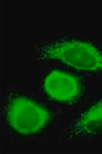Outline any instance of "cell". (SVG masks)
I'll list each match as a JSON object with an SVG mask.
<instances>
[{"label":"cell","instance_id":"1","mask_svg":"<svg viewBox=\"0 0 102 154\" xmlns=\"http://www.w3.org/2000/svg\"><path fill=\"white\" fill-rule=\"evenodd\" d=\"M7 129L18 137L31 138L45 132L53 123L54 112L46 104L26 94L12 91L3 108Z\"/></svg>","mask_w":102,"mask_h":154},{"label":"cell","instance_id":"2","mask_svg":"<svg viewBox=\"0 0 102 154\" xmlns=\"http://www.w3.org/2000/svg\"><path fill=\"white\" fill-rule=\"evenodd\" d=\"M40 61H57L82 73L102 75V50L90 40L62 37L37 45Z\"/></svg>","mask_w":102,"mask_h":154},{"label":"cell","instance_id":"3","mask_svg":"<svg viewBox=\"0 0 102 154\" xmlns=\"http://www.w3.org/2000/svg\"><path fill=\"white\" fill-rule=\"evenodd\" d=\"M85 76L80 72L68 68L56 67L45 75L41 89L47 99L63 106L77 105L86 93Z\"/></svg>","mask_w":102,"mask_h":154},{"label":"cell","instance_id":"4","mask_svg":"<svg viewBox=\"0 0 102 154\" xmlns=\"http://www.w3.org/2000/svg\"><path fill=\"white\" fill-rule=\"evenodd\" d=\"M102 134V98L82 111L68 128L69 139L91 137Z\"/></svg>","mask_w":102,"mask_h":154}]
</instances>
